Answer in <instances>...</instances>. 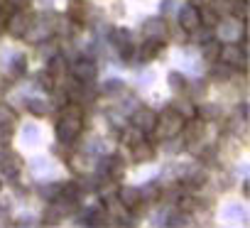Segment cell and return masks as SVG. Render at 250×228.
<instances>
[{
  "label": "cell",
  "instance_id": "74e56055",
  "mask_svg": "<svg viewBox=\"0 0 250 228\" xmlns=\"http://www.w3.org/2000/svg\"><path fill=\"white\" fill-rule=\"evenodd\" d=\"M0 189H3V179H0Z\"/></svg>",
  "mask_w": 250,
  "mask_h": 228
},
{
  "label": "cell",
  "instance_id": "f1b7e54d",
  "mask_svg": "<svg viewBox=\"0 0 250 228\" xmlns=\"http://www.w3.org/2000/svg\"><path fill=\"white\" fill-rule=\"evenodd\" d=\"M25 71H27V59H25V57H15V59L10 62V76H13V79H22Z\"/></svg>",
  "mask_w": 250,
  "mask_h": 228
},
{
  "label": "cell",
  "instance_id": "4316f807",
  "mask_svg": "<svg viewBox=\"0 0 250 228\" xmlns=\"http://www.w3.org/2000/svg\"><path fill=\"white\" fill-rule=\"evenodd\" d=\"M15 138V123H0V147H10Z\"/></svg>",
  "mask_w": 250,
  "mask_h": 228
},
{
  "label": "cell",
  "instance_id": "4dcf8cb0",
  "mask_svg": "<svg viewBox=\"0 0 250 228\" xmlns=\"http://www.w3.org/2000/svg\"><path fill=\"white\" fill-rule=\"evenodd\" d=\"M101 91L108 93V96H115V93H123V91H125V83H123L120 79H108V81L103 83Z\"/></svg>",
  "mask_w": 250,
  "mask_h": 228
},
{
  "label": "cell",
  "instance_id": "8fae6325",
  "mask_svg": "<svg viewBox=\"0 0 250 228\" xmlns=\"http://www.w3.org/2000/svg\"><path fill=\"white\" fill-rule=\"evenodd\" d=\"M162 49H165V42H160V40H145L140 47H138V57H140V62H152L155 57H160L162 54Z\"/></svg>",
  "mask_w": 250,
  "mask_h": 228
},
{
  "label": "cell",
  "instance_id": "3957f363",
  "mask_svg": "<svg viewBox=\"0 0 250 228\" xmlns=\"http://www.w3.org/2000/svg\"><path fill=\"white\" fill-rule=\"evenodd\" d=\"M32 22H35V18H32L27 10H15V13H10V15L5 18V32L20 40V37H25V32L32 27Z\"/></svg>",
  "mask_w": 250,
  "mask_h": 228
},
{
  "label": "cell",
  "instance_id": "7402d4cb",
  "mask_svg": "<svg viewBox=\"0 0 250 228\" xmlns=\"http://www.w3.org/2000/svg\"><path fill=\"white\" fill-rule=\"evenodd\" d=\"M165 145V152H169V155H179V152H184L187 150V140L182 138V135H174V138H167V140H162Z\"/></svg>",
  "mask_w": 250,
  "mask_h": 228
},
{
  "label": "cell",
  "instance_id": "5b68a950",
  "mask_svg": "<svg viewBox=\"0 0 250 228\" xmlns=\"http://www.w3.org/2000/svg\"><path fill=\"white\" fill-rule=\"evenodd\" d=\"M155 123H157V113H155L152 108L138 105V108L133 110V125L140 128L143 133H150V130L155 128Z\"/></svg>",
  "mask_w": 250,
  "mask_h": 228
},
{
  "label": "cell",
  "instance_id": "6da1fadb",
  "mask_svg": "<svg viewBox=\"0 0 250 228\" xmlns=\"http://www.w3.org/2000/svg\"><path fill=\"white\" fill-rule=\"evenodd\" d=\"M83 130V118H71V116H62L59 123L54 125V135L59 143L64 145H71Z\"/></svg>",
  "mask_w": 250,
  "mask_h": 228
},
{
  "label": "cell",
  "instance_id": "44dd1931",
  "mask_svg": "<svg viewBox=\"0 0 250 228\" xmlns=\"http://www.w3.org/2000/svg\"><path fill=\"white\" fill-rule=\"evenodd\" d=\"M172 108L179 113V116L187 121V118H194L196 116V105H194V101H189V98H182V101H174L172 103Z\"/></svg>",
  "mask_w": 250,
  "mask_h": 228
},
{
  "label": "cell",
  "instance_id": "9a60e30c",
  "mask_svg": "<svg viewBox=\"0 0 250 228\" xmlns=\"http://www.w3.org/2000/svg\"><path fill=\"white\" fill-rule=\"evenodd\" d=\"M182 93H187V96H189V101H201V98H206V93H208V83H206V81H201V79L187 81Z\"/></svg>",
  "mask_w": 250,
  "mask_h": 228
},
{
  "label": "cell",
  "instance_id": "603a6c76",
  "mask_svg": "<svg viewBox=\"0 0 250 228\" xmlns=\"http://www.w3.org/2000/svg\"><path fill=\"white\" fill-rule=\"evenodd\" d=\"M140 194H143V201H147V204H160V196H162V187L155 182H150L147 187H143L140 189Z\"/></svg>",
  "mask_w": 250,
  "mask_h": 228
},
{
  "label": "cell",
  "instance_id": "d4e9b609",
  "mask_svg": "<svg viewBox=\"0 0 250 228\" xmlns=\"http://www.w3.org/2000/svg\"><path fill=\"white\" fill-rule=\"evenodd\" d=\"M199 15H201V25H208V27H213V30H216V27L221 25V20H223V18H218L208 5H201V8H199Z\"/></svg>",
  "mask_w": 250,
  "mask_h": 228
},
{
  "label": "cell",
  "instance_id": "83f0119b",
  "mask_svg": "<svg viewBox=\"0 0 250 228\" xmlns=\"http://www.w3.org/2000/svg\"><path fill=\"white\" fill-rule=\"evenodd\" d=\"M167 83H169V91H172V93H182V91H184V83H187V76L179 74V71H172V74L167 76Z\"/></svg>",
  "mask_w": 250,
  "mask_h": 228
},
{
  "label": "cell",
  "instance_id": "d6986e66",
  "mask_svg": "<svg viewBox=\"0 0 250 228\" xmlns=\"http://www.w3.org/2000/svg\"><path fill=\"white\" fill-rule=\"evenodd\" d=\"M25 103H27V110L32 113L35 118H44V116H49V110H52V105L47 101H42V98H27Z\"/></svg>",
  "mask_w": 250,
  "mask_h": 228
},
{
  "label": "cell",
  "instance_id": "5bb4252c",
  "mask_svg": "<svg viewBox=\"0 0 250 228\" xmlns=\"http://www.w3.org/2000/svg\"><path fill=\"white\" fill-rule=\"evenodd\" d=\"M221 47H223V40H216V37H211L208 42H204V44H201V57H204V62H206V64L218 62V59H221Z\"/></svg>",
  "mask_w": 250,
  "mask_h": 228
},
{
  "label": "cell",
  "instance_id": "52a82bcc",
  "mask_svg": "<svg viewBox=\"0 0 250 228\" xmlns=\"http://www.w3.org/2000/svg\"><path fill=\"white\" fill-rule=\"evenodd\" d=\"M69 165L76 174H88V172H96V157L88 155V152H74L69 155Z\"/></svg>",
  "mask_w": 250,
  "mask_h": 228
},
{
  "label": "cell",
  "instance_id": "ba28073f",
  "mask_svg": "<svg viewBox=\"0 0 250 228\" xmlns=\"http://www.w3.org/2000/svg\"><path fill=\"white\" fill-rule=\"evenodd\" d=\"M179 25L187 30V32H191V30H196L199 25H201V15H199V8L196 5H184L182 10H179Z\"/></svg>",
  "mask_w": 250,
  "mask_h": 228
},
{
  "label": "cell",
  "instance_id": "30bf717a",
  "mask_svg": "<svg viewBox=\"0 0 250 228\" xmlns=\"http://www.w3.org/2000/svg\"><path fill=\"white\" fill-rule=\"evenodd\" d=\"M233 74H235V66H230V64L221 62V59H218V62H213V64H211V69H208L211 81H218V83H230Z\"/></svg>",
  "mask_w": 250,
  "mask_h": 228
},
{
  "label": "cell",
  "instance_id": "7c38bea8",
  "mask_svg": "<svg viewBox=\"0 0 250 228\" xmlns=\"http://www.w3.org/2000/svg\"><path fill=\"white\" fill-rule=\"evenodd\" d=\"M66 18L76 20V22H86L91 18V5L86 3V0H69V10H66Z\"/></svg>",
  "mask_w": 250,
  "mask_h": 228
},
{
  "label": "cell",
  "instance_id": "d590c367",
  "mask_svg": "<svg viewBox=\"0 0 250 228\" xmlns=\"http://www.w3.org/2000/svg\"><path fill=\"white\" fill-rule=\"evenodd\" d=\"M8 3H10V5L15 8V10H27L32 0H8Z\"/></svg>",
  "mask_w": 250,
  "mask_h": 228
},
{
  "label": "cell",
  "instance_id": "e575fe53",
  "mask_svg": "<svg viewBox=\"0 0 250 228\" xmlns=\"http://www.w3.org/2000/svg\"><path fill=\"white\" fill-rule=\"evenodd\" d=\"M42 223H44V226H57V223H59V216L49 208V211L44 213V221H42Z\"/></svg>",
  "mask_w": 250,
  "mask_h": 228
},
{
  "label": "cell",
  "instance_id": "8d00e7d4",
  "mask_svg": "<svg viewBox=\"0 0 250 228\" xmlns=\"http://www.w3.org/2000/svg\"><path fill=\"white\" fill-rule=\"evenodd\" d=\"M5 91H8V83H5V81H0V98L5 96Z\"/></svg>",
  "mask_w": 250,
  "mask_h": 228
},
{
  "label": "cell",
  "instance_id": "ffe728a7",
  "mask_svg": "<svg viewBox=\"0 0 250 228\" xmlns=\"http://www.w3.org/2000/svg\"><path fill=\"white\" fill-rule=\"evenodd\" d=\"M110 42H113L115 49H120V47H125V44L133 42V32L125 30V27H113V30H110Z\"/></svg>",
  "mask_w": 250,
  "mask_h": 228
},
{
  "label": "cell",
  "instance_id": "f546056e",
  "mask_svg": "<svg viewBox=\"0 0 250 228\" xmlns=\"http://www.w3.org/2000/svg\"><path fill=\"white\" fill-rule=\"evenodd\" d=\"M0 123H18V110L8 103H0Z\"/></svg>",
  "mask_w": 250,
  "mask_h": 228
},
{
  "label": "cell",
  "instance_id": "cb8c5ba5",
  "mask_svg": "<svg viewBox=\"0 0 250 228\" xmlns=\"http://www.w3.org/2000/svg\"><path fill=\"white\" fill-rule=\"evenodd\" d=\"M59 189H62V184H37V187H35V194H37L42 201H52V199L59 194Z\"/></svg>",
  "mask_w": 250,
  "mask_h": 228
},
{
  "label": "cell",
  "instance_id": "836d02e7",
  "mask_svg": "<svg viewBox=\"0 0 250 228\" xmlns=\"http://www.w3.org/2000/svg\"><path fill=\"white\" fill-rule=\"evenodd\" d=\"M169 226H189L191 223V213H184V211H179L177 208V213L174 216H169V221H167Z\"/></svg>",
  "mask_w": 250,
  "mask_h": 228
},
{
  "label": "cell",
  "instance_id": "7a4b0ae2",
  "mask_svg": "<svg viewBox=\"0 0 250 228\" xmlns=\"http://www.w3.org/2000/svg\"><path fill=\"white\" fill-rule=\"evenodd\" d=\"M69 74L83 83H93L96 74H98V64L93 57H79V59L69 62Z\"/></svg>",
  "mask_w": 250,
  "mask_h": 228
},
{
  "label": "cell",
  "instance_id": "277c9868",
  "mask_svg": "<svg viewBox=\"0 0 250 228\" xmlns=\"http://www.w3.org/2000/svg\"><path fill=\"white\" fill-rule=\"evenodd\" d=\"M167 32H169V22H167L162 15H160V18H147V20L143 22V35H145V40L167 42V40H169Z\"/></svg>",
  "mask_w": 250,
  "mask_h": 228
},
{
  "label": "cell",
  "instance_id": "4fadbf2b",
  "mask_svg": "<svg viewBox=\"0 0 250 228\" xmlns=\"http://www.w3.org/2000/svg\"><path fill=\"white\" fill-rule=\"evenodd\" d=\"M125 208H133L138 201H143V194H140V187H118V194H115Z\"/></svg>",
  "mask_w": 250,
  "mask_h": 228
},
{
  "label": "cell",
  "instance_id": "1f68e13d",
  "mask_svg": "<svg viewBox=\"0 0 250 228\" xmlns=\"http://www.w3.org/2000/svg\"><path fill=\"white\" fill-rule=\"evenodd\" d=\"M66 103H69V93H66L64 88H59V86H57V88L52 91V103H49V105H54V108L59 110V108H64Z\"/></svg>",
  "mask_w": 250,
  "mask_h": 228
},
{
  "label": "cell",
  "instance_id": "484cf974",
  "mask_svg": "<svg viewBox=\"0 0 250 228\" xmlns=\"http://www.w3.org/2000/svg\"><path fill=\"white\" fill-rule=\"evenodd\" d=\"M37 83H40V88H42V91H47V93H52V91L59 86V81H57V79H54V76H52L47 69H44V71H40V76H37Z\"/></svg>",
  "mask_w": 250,
  "mask_h": 228
},
{
  "label": "cell",
  "instance_id": "8992f818",
  "mask_svg": "<svg viewBox=\"0 0 250 228\" xmlns=\"http://www.w3.org/2000/svg\"><path fill=\"white\" fill-rule=\"evenodd\" d=\"M155 152H157V150H155V143L145 138V140H140L138 145L130 147V160H133L135 165H145V162H152V160H155Z\"/></svg>",
  "mask_w": 250,
  "mask_h": 228
},
{
  "label": "cell",
  "instance_id": "2e32d148",
  "mask_svg": "<svg viewBox=\"0 0 250 228\" xmlns=\"http://www.w3.org/2000/svg\"><path fill=\"white\" fill-rule=\"evenodd\" d=\"M145 135H147V133H143V130L135 128V125H125V128H120V143H123V145H128V147H133V145H138L140 140H145Z\"/></svg>",
  "mask_w": 250,
  "mask_h": 228
},
{
  "label": "cell",
  "instance_id": "d6a6232c",
  "mask_svg": "<svg viewBox=\"0 0 250 228\" xmlns=\"http://www.w3.org/2000/svg\"><path fill=\"white\" fill-rule=\"evenodd\" d=\"M167 37H172L174 42H179V44H184V42L189 40V32H187V30H184V27H182V25L177 22V25H172V27H169V32H167Z\"/></svg>",
  "mask_w": 250,
  "mask_h": 228
},
{
  "label": "cell",
  "instance_id": "9c48e42d",
  "mask_svg": "<svg viewBox=\"0 0 250 228\" xmlns=\"http://www.w3.org/2000/svg\"><path fill=\"white\" fill-rule=\"evenodd\" d=\"M47 71H49L57 81H62V79L66 76V71H69V59H66L62 52L52 54V57L47 59Z\"/></svg>",
  "mask_w": 250,
  "mask_h": 228
},
{
  "label": "cell",
  "instance_id": "e0dca14e",
  "mask_svg": "<svg viewBox=\"0 0 250 228\" xmlns=\"http://www.w3.org/2000/svg\"><path fill=\"white\" fill-rule=\"evenodd\" d=\"M196 116L204 118L206 123H218V118H221V105H218V103H201V105H196Z\"/></svg>",
  "mask_w": 250,
  "mask_h": 228
},
{
  "label": "cell",
  "instance_id": "ac0fdd59",
  "mask_svg": "<svg viewBox=\"0 0 250 228\" xmlns=\"http://www.w3.org/2000/svg\"><path fill=\"white\" fill-rule=\"evenodd\" d=\"M105 174L113 179V182H120L123 177H125V162L120 160V157H108V162H105Z\"/></svg>",
  "mask_w": 250,
  "mask_h": 228
}]
</instances>
